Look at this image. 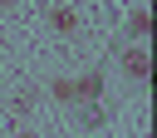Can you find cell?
Listing matches in <instances>:
<instances>
[{"mask_svg": "<svg viewBox=\"0 0 157 138\" xmlns=\"http://www.w3.org/2000/svg\"><path fill=\"white\" fill-rule=\"evenodd\" d=\"M128 25H132V34H147V10H132V20H128Z\"/></svg>", "mask_w": 157, "mask_h": 138, "instance_id": "277c9868", "label": "cell"}, {"mask_svg": "<svg viewBox=\"0 0 157 138\" xmlns=\"http://www.w3.org/2000/svg\"><path fill=\"white\" fill-rule=\"evenodd\" d=\"M15 138H39V133H34V128H20V133H15Z\"/></svg>", "mask_w": 157, "mask_h": 138, "instance_id": "5b68a950", "label": "cell"}, {"mask_svg": "<svg viewBox=\"0 0 157 138\" xmlns=\"http://www.w3.org/2000/svg\"><path fill=\"white\" fill-rule=\"evenodd\" d=\"M49 25H54L59 34H74V30H78V10H69V5H59V10H49Z\"/></svg>", "mask_w": 157, "mask_h": 138, "instance_id": "6da1fadb", "label": "cell"}, {"mask_svg": "<svg viewBox=\"0 0 157 138\" xmlns=\"http://www.w3.org/2000/svg\"><path fill=\"white\" fill-rule=\"evenodd\" d=\"M0 5H10V0H0Z\"/></svg>", "mask_w": 157, "mask_h": 138, "instance_id": "8992f818", "label": "cell"}, {"mask_svg": "<svg viewBox=\"0 0 157 138\" xmlns=\"http://www.w3.org/2000/svg\"><path fill=\"white\" fill-rule=\"evenodd\" d=\"M49 94H54V99H64V104H69V99H74V79H54V84H49Z\"/></svg>", "mask_w": 157, "mask_h": 138, "instance_id": "3957f363", "label": "cell"}, {"mask_svg": "<svg viewBox=\"0 0 157 138\" xmlns=\"http://www.w3.org/2000/svg\"><path fill=\"white\" fill-rule=\"evenodd\" d=\"M123 64H128V74H132V79H147V54H142V49H132Z\"/></svg>", "mask_w": 157, "mask_h": 138, "instance_id": "7a4b0ae2", "label": "cell"}]
</instances>
